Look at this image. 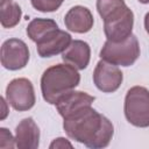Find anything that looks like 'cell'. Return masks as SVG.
Here are the masks:
<instances>
[{
    "instance_id": "obj_1",
    "label": "cell",
    "mask_w": 149,
    "mask_h": 149,
    "mask_svg": "<svg viewBox=\"0 0 149 149\" xmlns=\"http://www.w3.org/2000/svg\"><path fill=\"white\" fill-rule=\"evenodd\" d=\"M63 128L70 139L92 149L107 147L114 134V127L109 119L92 106L65 118Z\"/></svg>"
},
{
    "instance_id": "obj_2",
    "label": "cell",
    "mask_w": 149,
    "mask_h": 149,
    "mask_svg": "<svg viewBox=\"0 0 149 149\" xmlns=\"http://www.w3.org/2000/svg\"><path fill=\"white\" fill-rule=\"evenodd\" d=\"M80 81V74L70 64H56L48 68L41 77V91L43 99L51 105L66 93L73 91Z\"/></svg>"
},
{
    "instance_id": "obj_3",
    "label": "cell",
    "mask_w": 149,
    "mask_h": 149,
    "mask_svg": "<svg viewBox=\"0 0 149 149\" xmlns=\"http://www.w3.org/2000/svg\"><path fill=\"white\" fill-rule=\"evenodd\" d=\"M101 19L104 21V33L108 41L122 42L132 35L134 13L126 2L111 9Z\"/></svg>"
},
{
    "instance_id": "obj_4",
    "label": "cell",
    "mask_w": 149,
    "mask_h": 149,
    "mask_svg": "<svg viewBox=\"0 0 149 149\" xmlns=\"http://www.w3.org/2000/svg\"><path fill=\"white\" fill-rule=\"evenodd\" d=\"M140 57V43L135 35L122 42L106 41L100 50V58L114 65L130 66Z\"/></svg>"
},
{
    "instance_id": "obj_5",
    "label": "cell",
    "mask_w": 149,
    "mask_h": 149,
    "mask_svg": "<svg viewBox=\"0 0 149 149\" xmlns=\"http://www.w3.org/2000/svg\"><path fill=\"white\" fill-rule=\"evenodd\" d=\"M125 116L127 121L140 128L149 126V90L143 86H133L125 98Z\"/></svg>"
},
{
    "instance_id": "obj_6",
    "label": "cell",
    "mask_w": 149,
    "mask_h": 149,
    "mask_svg": "<svg viewBox=\"0 0 149 149\" xmlns=\"http://www.w3.org/2000/svg\"><path fill=\"white\" fill-rule=\"evenodd\" d=\"M6 99L15 111L24 112L33 108L36 102V97L31 81L27 78H15L10 80L6 87Z\"/></svg>"
},
{
    "instance_id": "obj_7",
    "label": "cell",
    "mask_w": 149,
    "mask_h": 149,
    "mask_svg": "<svg viewBox=\"0 0 149 149\" xmlns=\"http://www.w3.org/2000/svg\"><path fill=\"white\" fill-rule=\"evenodd\" d=\"M28 45L20 38L6 40L1 45V65L10 71L23 69L29 61Z\"/></svg>"
},
{
    "instance_id": "obj_8",
    "label": "cell",
    "mask_w": 149,
    "mask_h": 149,
    "mask_svg": "<svg viewBox=\"0 0 149 149\" xmlns=\"http://www.w3.org/2000/svg\"><path fill=\"white\" fill-rule=\"evenodd\" d=\"M123 80V73L112 63L106 61H99L93 71V81L98 90L105 93L115 92Z\"/></svg>"
},
{
    "instance_id": "obj_9",
    "label": "cell",
    "mask_w": 149,
    "mask_h": 149,
    "mask_svg": "<svg viewBox=\"0 0 149 149\" xmlns=\"http://www.w3.org/2000/svg\"><path fill=\"white\" fill-rule=\"evenodd\" d=\"M72 37L65 30H61L59 28L50 31L47 36H44L41 41L36 43L37 54L42 58L52 57L58 54H63L68 47L71 44Z\"/></svg>"
},
{
    "instance_id": "obj_10",
    "label": "cell",
    "mask_w": 149,
    "mask_h": 149,
    "mask_svg": "<svg viewBox=\"0 0 149 149\" xmlns=\"http://www.w3.org/2000/svg\"><path fill=\"white\" fill-rule=\"evenodd\" d=\"M95 100V98L86 92L83 91H71L63 95L57 102H56V108L59 113V115L65 119L85 107L92 106V102Z\"/></svg>"
},
{
    "instance_id": "obj_11",
    "label": "cell",
    "mask_w": 149,
    "mask_h": 149,
    "mask_svg": "<svg viewBox=\"0 0 149 149\" xmlns=\"http://www.w3.org/2000/svg\"><path fill=\"white\" fill-rule=\"evenodd\" d=\"M64 23L70 31L84 34L92 29L94 19L87 7L78 5L68 10L64 16Z\"/></svg>"
},
{
    "instance_id": "obj_12",
    "label": "cell",
    "mask_w": 149,
    "mask_h": 149,
    "mask_svg": "<svg viewBox=\"0 0 149 149\" xmlns=\"http://www.w3.org/2000/svg\"><path fill=\"white\" fill-rule=\"evenodd\" d=\"M15 142L19 149H36L40 146V128L33 118H26L15 128Z\"/></svg>"
},
{
    "instance_id": "obj_13",
    "label": "cell",
    "mask_w": 149,
    "mask_h": 149,
    "mask_svg": "<svg viewBox=\"0 0 149 149\" xmlns=\"http://www.w3.org/2000/svg\"><path fill=\"white\" fill-rule=\"evenodd\" d=\"M64 63L72 65L77 70H84L87 68L91 59V49L88 43L81 40H74L62 54Z\"/></svg>"
},
{
    "instance_id": "obj_14",
    "label": "cell",
    "mask_w": 149,
    "mask_h": 149,
    "mask_svg": "<svg viewBox=\"0 0 149 149\" xmlns=\"http://www.w3.org/2000/svg\"><path fill=\"white\" fill-rule=\"evenodd\" d=\"M57 28H58V24L52 19L37 17V19L31 20L28 23V26H27V35L33 42L37 43L44 36H47L50 31H52V30H55Z\"/></svg>"
},
{
    "instance_id": "obj_15",
    "label": "cell",
    "mask_w": 149,
    "mask_h": 149,
    "mask_svg": "<svg viewBox=\"0 0 149 149\" xmlns=\"http://www.w3.org/2000/svg\"><path fill=\"white\" fill-rule=\"evenodd\" d=\"M22 16L21 7L14 0H1L0 6V22L3 28L15 27Z\"/></svg>"
},
{
    "instance_id": "obj_16",
    "label": "cell",
    "mask_w": 149,
    "mask_h": 149,
    "mask_svg": "<svg viewBox=\"0 0 149 149\" xmlns=\"http://www.w3.org/2000/svg\"><path fill=\"white\" fill-rule=\"evenodd\" d=\"M64 0H30L31 6L38 10V12H43V13H48V12H55L57 10Z\"/></svg>"
},
{
    "instance_id": "obj_17",
    "label": "cell",
    "mask_w": 149,
    "mask_h": 149,
    "mask_svg": "<svg viewBox=\"0 0 149 149\" xmlns=\"http://www.w3.org/2000/svg\"><path fill=\"white\" fill-rule=\"evenodd\" d=\"M16 146L15 137L7 128H0V149H13Z\"/></svg>"
},
{
    "instance_id": "obj_18",
    "label": "cell",
    "mask_w": 149,
    "mask_h": 149,
    "mask_svg": "<svg viewBox=\"0 0 149 149\" xmlns=\"http://www.w3.org/2000/svg\"><path fill=\"white\" fill-rule=\"evenodd\" d=\"M72 148V144L66 140V139H64V137H57V139H55L52 142H51V144L49 146V148L50 149H56V148Z\"/></svg>"
},
{
    "instance_id": "obj_19",
    "label": "cell",
    "mask_w": 149,
    "mask_h": 149,
    "mask_svg": "<svg viewBox=\"0 0 149 149\" xmlns=\"http://www.w3.org/2000/svg\"><path fill=\"white\" fill-rule=\"evenodd\" d=\"M144 28H146V31L149 34V12L144 16Z\"/></svg>"
},
{
    "instance_id": "obj_20",
    "label": "cell",
    "mask_w": 149,
    "mask_h": 149,
    "mask_svg": "<svg viewBox=\"0 0 149 149\" xmlns=\"http://www.w3.org/2000/svg\"><path fill=\"white\" fill-rule=\"evenodd\" d=\"M141 3H149V0H139Z\"/></svg>"
}]
</instances>
